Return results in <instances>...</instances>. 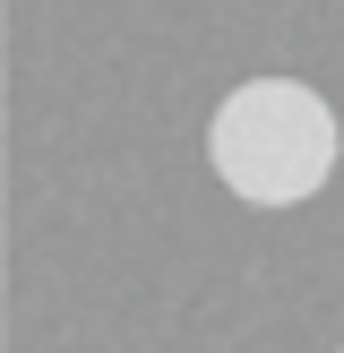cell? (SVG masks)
<instances>
[{
    "label": "cell",
    "mask_w": 344,
    "mask_h": 353,
    "mask_svg": "<svg viewBox=\"0 0 344 353\" xmlns=\"http://www.w3.org/2000/svg\"><path fill=\"white\" fill-rule=\"evenodd\" d=\"M344 121L301 78H241L206 121V164L241 207H310L336 181Z\"/></svg>",
    "instance_id": "cell-1"
}]
</instances>
